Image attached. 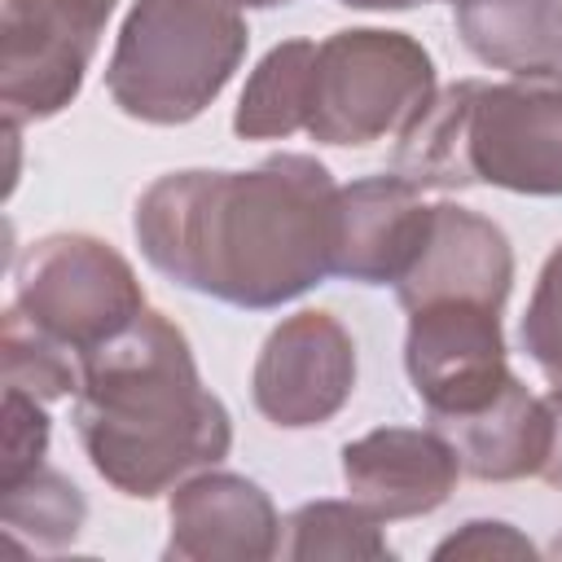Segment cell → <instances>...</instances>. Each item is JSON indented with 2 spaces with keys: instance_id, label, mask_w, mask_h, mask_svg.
<instances>
[{
  "instance_id": "cell-20",
  "label": "cell",
  "mask_w": 562,
  "mask_h": 562,
  "mask_svg": "<svg viewBox=\"0 0 562 562\" xmlns=\"http://www.w3.org/2000/svg\"><path fill=\"white\" fill-rule=\"evenodd\" d=\"M522 351L536 360V369L562 386V241L549 250L527 316H522Z\"/></svg>"
},
{
  "instance_id": "cell-23",
  "label": "cell",
  "mask_w": 562,
  "mask_h": 562,
  "mask_svg": "<svg viewBox=\"0 0 562 562\" xmlns=\"http://www.w3.org/2000/svg\"><path fill=\"white\" fill-rule=\"evenodd\" d=\"M544 408H549V452H544L540 479L549 487H562V386H553L544 395Z\"/></svg>"
},
{
  "instance_id": "cell-18",
  "label": "cell",
  "mask_w": 562,
  "mask_h": 562,
  "mask_svg": "<svg viewBox=\"0 0 562 562\" xmlns=\"http://www.w3.org/2000/svg\"><path fill=\"white\" fill-rule=\"evenodd\" d=\"M0 492H4L0 496L4 531H18V536H26L35 544H48V549L75 540L83 518H88L83 492L66 474H57L48 465L22 474L18 483H0Z\"/></svg>"
},
{
  "instance_id": "cell-22",
  "label": "cell",
  "mask_w": 562,
  "mask_h": 562,
  "mask_svg": "<svg viewBox=\"0 0 562 562\" xmlns=\"http://www.w3.org/2000/svg\"><path fill=\"white\" fill-rule=\"evenodd\" d=\"M536 544L496 518H474L461 531H452L443 544H435V558H531Z\"/></svg>"
},
{
  "instance_id": "cell-11",
  "label": "cell",
  "mask_w": 562,
  "mask_h": 562,
  "mask_svg": "<svg viewBox=\"0 0 562 562\" xmlns=\"http://www.w3.org/2000/svg\"><path fill=\"white\" fill-rule=\"evenodd\" d=\"M167 558L184 562H263L281 553V518L268 492L228 470L189 474L167 505Z\"/></svg>"
},
{
  "instance_id": "cell-5",
  "label": "cell",
  "mask_w": 562,
  "mask_h": 562,
  "mask_svg": "<svg viewBox=\"0 0 562 562\" xmlns=\"http://www.w3.org/2000/svg\"><path fill=\"white\" fill-rule=\"evenodd\" d=\"M435 92V61L408 31H334L316 44L307 136L321 145L364 149L400 136Z\"/></svg>"
},
{
  "instance_id": "cell-1",
  "label": "cell",
  "mask_w": 562,
  "mask_h": 562,
  "mask_svg": "<svg viewBox=\"0 0 562 562\" xmlns=\"http://www.w3.org/2000/svg\"><path fill=\"white\" fill-rule=\"evenodd\" d=\"M338 189L312 154L250 171H171L136 198V241L154 272L233 307H281L338 255Z\"/></svg>"
},
{
  "instance_id": "cell-26",
  "label": "cell",
  "mask_w": 562,
  "mask_h": 562,
  "mask_svg": "<svg viewBox=\"0 0 562 562\" xmlns=\"http://www.w3.org/2000/svg\"><path fill=\"white\" fill-rule=\"evenodd\" d=\"M549 553H553V558H562V536H558V540L549 544Z\"/></svg>"
},
{
  "instance_id": "cell-12",
  "label": "cell",
  "mask_w": 562,
  "mask_h": 562,
  "mask_svg": "<svg viewBox=\"0 0 562 562\" xmlns=\"http://www.w3.org/2000/svg\"><path fill=\"white\" fill-rule=\"evenodd\" d=\"M435 206L400 171L364 176L338 189V255L334 277L360 285H395L422 255Z\"/></svg>"
},
{
  "instance_id": "cell-3",
  "label": "cell",
  "mask_w": 562,
  "mask_h": 562,
  "mask_svg": "<svg viewBox=\"0 0 562 562\" xmlns=\"http://www.w3.org/2000/svg\"><path fill=\"white\" fill-rule=\"evenodd\" d=\"M395 171L417 189L492 184L562 198V70L439 88L400 132Z\"/></svg>"
},
{
  "instance_id": "cell-9",
  "label": "cell",
  "mask_w": 562,
  "mask_h": 562,
  "mask_svg": "<svg viewBox=\"0 0 562 562\" xmlns=\"http://www.w3.org/2000/svg\"><path fill=\"white\" fill-rule=\"evenodd\" d=\"M356 391V338L334 312H294L259 347L250 395L281 430L325 426Z\"/></svg>"
},
{
  "instance_id": "cell-15",
  "label": "cell",
  "mask_w": 562,
  "mask_h": 562,
  "mask_svg": "<svg viewBox=\"0 0 562 562\" xmlns=\"http://www.w3.org/2000/svg\"><path fill=\"white\" fill-rule=\"evenodd\" d=\"M457 35L492 70H562V0H457Z\"/></svg>"
},
{
  "instance_id": "cell-8",
  "label": "cell",
  "mask_w": 562,
  "mask_h": 562,
  "mask_svg": "<svg viewBox=\"0 0 562 562\" xmlns=\"http://www.w3.org/2000/svg\"><path fill=\"white\" fill-rule=\"evenodd\" d=\"M404 369L430 422L465 417L501 395L514 378L505 360L501 307L470 299H439L408 312Z\"/></svg>"
},
{
  "instance_id": "cell-2",
  "label": "cell",
  "mask_w": 562,
  "mask_h": 562,
  "mask_svg": "<svg viewBox=\"0 0 562 562\" xmlns=\"http://www.w3.org/2000/svg\"><path fill=\"white\" fill-rule=\"evenodd\" d=\"M75 430L92 470L136 501L180 487L233 448L228 408L202 386L184 329L154 307L83 360Z\"/></svg>"
},
{
  "instance_id": "cell-25",
  "label": "cell",
  "mask_w": 562,
  "mask_h": 562,
  "mask_svg": "<svg viewBox=\"0 0 562 562\" xmlns=\"http://www.w3.org/2000/svg\"><path fill=\"white\" fill-rule=\"evenodd\" d=\"M233 9H272V4H290V0H228Z\"/></svg>"
},
{
  "instance_id": "cell-21",
  "label": "cell",
  "mask_w": 562,
  "mask_h": 562,
  "mask_svg": "<svg viewBox=\"0 0 562 562\" xmlns=\"http://www.w3.org/2000/svg\"><path fill=\"white\" fill-rule=\"evenodd\" d=\"M4 457H0V483H18L22 474L44 465L48 452V413L44 400L4 386Z\"/></svg>"
},
{
  "instance_id": "cell-16",
  "label": "cell",
  "mask_w": 562,
  "mask_h": 562,
  "mask_svg": "<svg viewBox=\"0 0 562 562\" xmlns=\"http://www.w3.org/2000/svg\"><path fill=\"white\" fill-rule=\"evenodd\" d=\"M312 70H316V44L312 40H285V44L268 48L241 88L233 132L241 140H277V136L285 140L294 132H307Z\"/></svg>"
},
{
  "instance_id": "cell-17",
  "label": "cell",
  "mask_w": 562,
  "mask_h": 562,
  "mask_svg": "<svg viewBox=\"0 0 562 562\" xmlns=\"http://www.w3.org/2000/svg\"><path fill=\"white\" fill-rule=\"evenodd\" d=\"M281 558L316 562V558H391L382 522L360 501H307L281 522Z\"/></svg>"
},
{
  "instance_id": "cell-14",
  "label": "cell",
  "mask_w": 562,
  "mask_h": 562,
  "mask_svg": "<svg viewBox=\"0 0 562 562\" xmlns=\"http://www.w3.org/2000/svg\"><path fill=\"white\" fill-rule=\"evenodd\" d=\"M461 457V470L483 483H514L540 474L549 452V408L544 395H531L518 378L501 386V395L465 417L430 422Z\"/></svg>"
},
{
  "instance_id": "cell-4",
  "label": "cell",
  "mask_w": 562,
  "mask_h": 562,
  "mask_svg": "<svg viewBox=\"0 0 562 562\" xmlns=\"http://www.w3.org/2000/svg\"><path fill=\"white\" fill-rule=\"evenodd\" d=\"M250 31L228 0H136L114 40L105 88L127 119H198L237 75Z\"/></svg>"
},
{
  "instance_id": "cell-10",
  "label": "cell",
  "mask_w": 562,
  "mask_h": 562,
  "mask_svg": "<svg viewBox=\"0 0 562 562\" xmlns=\"http://www.w3.org/2000/svg\"><path fill=\"white\" fill-rule=\"evenodd\" d=\"M461 474L457 448L435 426H378L342 443V483L378 522L439 509Z\"/></svg>"
},
{
  "instance_id": "cell-19",
  "label": "cell",
  "mask_w": 562,
  "mask_h": 562,
  "mask_svg": "<svg viewBox=\"0 0 562 562\" xmlns=\"http://www.w3.org/2000/svg\"><path fill=\"white\" fill-rule=\"evenodd\" d=\"M83 378V360L61 347L57 338H48L44 329H35L13 303L4 312V386H18L35 400H61L75 395Z\"/></svg>"
},
{
  "instance_id": "cell-7",
  "label": "cell",
  "mask_w": 562,
  "mask_h": 562,
  "mask_svg": "<svg viewBox=\"0 0 562 562\" xmlns=\"http://www.w3.org/2000/svg\"><path fill=\"white\" fill-rule=\"evenodd\" d=\"M119 0H4L0 18V105L4 123L61 114L92 66Z\"/></svg>"
},
{
  "instance_id": "cell-13",
  "label": "cell",
  "mask_w": 562,
  "mask_h": 562,
  "mask_svg": "<svg viewBox=\"0 0 562 562\" xmlns=\"http://www.w3.org/2000/svg\"><path fill=\"white\" fill-rule=\"evenodd\" d=\"M509 285H514V250L505 228L457 202H435L426 246L417 263L395 281V299L404 312L439 299L505 307Z\"/></svg>"
},
{
  "instance_id": "cell-6",
  "label": "cell",
  "mask_w": 562,
  "mask_h": 562,
  "mask_svg": "<svg viewBox=\"0 0 562 562\" xmlns=\"http://www.w3.org/2000/svg\"><path fill=\"white\" fill-rule=\"evenodd\" d=\"M13 307L88 360L145 312L132 263L92 233H48L13 263Z\"/></svg>"
},
{
  "instance_id": "cell-24",
  "label": "cell",
  "mask_w": 562,
  "mask_h": 562,
  "mask_svg": "<svg viewBox=\"0 0 562 562\" xmlns=\"http://www.w3.org/2000/svg\"><path fill=\"white\" fill-rule=\"evenodd\" d=\"M351 9H413V4H430V0H338Z\"/></svg>"
}]
</instances>
